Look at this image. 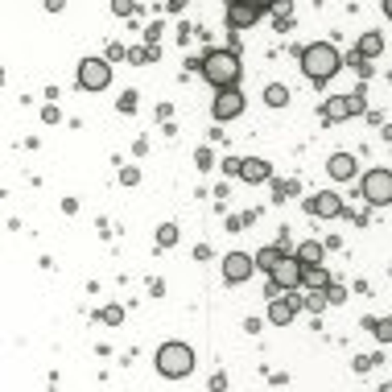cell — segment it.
Returning <instances> with one entry per match:
<instances>
[{
    "mask_svg": "<svg viewBox=\"0 0 392 392\" xmlns=\"http://www.w3.org/2000/svg\"><path fill=\"white\" fill-rule=\"evenodd\" d=\"M194 359H198V355H194L190 343H161L153 363H157V372H161L166 380H182V376L194 372Z\"/></svg>",
    "mask_w": 392,
    "mask_h": 392,
    "instance_id": "3957f363",
    "label": "cell"
},
{
    "mask_svg": "<svg viewBox=\"0 0 392 392\" xmlns=\"http://www.w3.org/2000/svg\"><path fill=\"white\" fill-rule=\"evenodd\" d=\"M347 66H355V71H359V75H363V79H368V75H372V62H368V58H363V54H359V50H351V54H347Z\"/></svg>",
    "mask_w": 392,
    "mask_h": 392,
    "instance_id": "603a6c76",
    "label": "cell"
},
{
    "mask_svg": "<svg viewBox=\"0 0 392 392\" xmlns=\"http://www.w3.org/2000/svg\"><path fill=\"white\" fill-rule=\"evenodd\" d=\"M305 215L335 219V215H343V203H339V194H331V190H322V194H310V198H305Z\"/></svg>",
    "mask_w": 392,
    "mask_h": 392,
    "instance_id": "30bf717a",
    "label": "cell"
},
{
    "mask_svg": "<svg viewBox=\"0 0 392 392\" xmlns=\"http://www.w3.org/2000/svg\"><path fill=\"white\" fill-rule=\"evenodd\" d=\"M305 305V298H293V293H285V298H277V302H268V322L273 326H289L293 318H298V310Z\"/></svg>",
    "mask_w": 392,
    "mask_h": 392,
    "instance_id": "ba28073f",
    "label": "cell"
},
{
    "mask_svg": "<svg viewBox=\"0 0 392 392\" xmlns=\"http://www.w3.org/2000/svg\"><path fill=\"white\" fill-rule=\"evenodd\" d=\"M351 108H355V116H359V112H368V99H363V87H355V91H351Z\"/></svg>",
    "mask_w": 392,
    "mask_h": 392,
    "instance_id": "d4e9b609",
    "label": "cell"
},
{
    "mask_svg": "<svg viewBox=\"0 0 392 392\" xmlns=\"http://www.w3.org/2000/svg\"><path fill=\"white\" fill-rule=\"evenodd\" d=\"M136 108V91H124V99H120V112H132Z\"/></svg>",
    "mask_w": 392,
    "mask_h": 392,
    "instance_id": "f1b7e54d",
    "label": "cell"
},
{
    "mask_svg": "<svg viewBox=\"0 0 392 392\" xmlns=\"http://www.w3.org/2000/svg\"><path fill=\"white\" fill-rule=\"evenodd\" d=\"M285 256H289V252H285L281 244H268V248H261V252H256V268H264V273H273V268H277V264L285 261Z\"/></svg>",
    "mask_w": 392,
    "mask_h": 392,
    "instance_id": "2e32d148",
    "label": "cell"
},
{
    "mask_svg": "<svg viewBox=\"0 0 392 392\" xmlns=\"http://www.w3.org/2000/svg\"><path fill=\"white\" fill-rule=\"evenodd\" d=\"M343 298H347V289H339V285L326 289V302H343Z\"/></svg>",
    "mask_w": 392,
    "mask_h": 392,
    "instance_id": "f546056e",
    "label": "cell"
},
{
    "mask_svg": "<svg viewBox=\"0 0 392 392\" xmlns=\"http://www.w3.org/2000/svg\"><path fill=\"white\" fill-rule=\"evenodd\" d=\"M153 54H157L153 45H136V50H129V58H132V62H136V66H145V62H149Z\"/></svg>",
    "mask_w": 392,
    "mask_h": 392,
    "instance_id": "cb8c5ba5",
    "label": "cell"
},
{
    "mask_svg": "<svg viewBox=\"0 0 392 392\" xmlns=\"http://www.w3.org/2000/svg\"><path fill=\"white\" fill-rule=\"evenodd\" d=\"M302 285H310V289H331V273L322 268V264H314V268H305V277H302Z\"/></svg>",
    "mask_w": 392,
    "mask_h": 392,
    "instance_id": "e0dca14e",
    "label": "cell"
},
{
    "mask_svg": "<svg viewBox=\"0 0 392 392\" xmlns=\"http://www.w3.org/2000/svg\"><path fill=\"white\" fill-rule=\"evenodd\" d=\"M157 244H161V248H174V244H177V227H174V223H161V227H157Z\"/></svg>",
    "mask_w": 392,
    "mask_h": 392,
    "instance_id": "7402d4cb",
    "label": "cell"
},
{
    "mask_svg": "<svg viewBox=\"0 0 392 392\" xmlns=\"http://www.w3.org/2000/svg\"><path fill=\"white\" fill-rule=\"evenodd\" d=\"M343 62H347V58H343L331 42H310L302 50V75L310 83H331V79L339 75Z\"/></svg>",
    "mask_w": 392,
    "mask_h": 392,
    "instance_id": "6da1fadb",
    "label": "cell"
},
{
    "mask_svg": "<svg viewBox=\"0 0 392 392\" xmlns=\"http://www.w3.org/2000/svg\"><path fill=\"white\" fill-rule=\"evenodd\" d=\"M256 17H261L256 4H244V0H231L227 4V25L231 29H248V25H256Z\"/></svg>",
    "mask_w": 392,
    "mask_h": 392,
    "instance_id": "8fae6325",
    "label": "cell"
},
{
    "mask_svg": "<svg viewBox=\"0 0 392 392\" xmlns=\"http://www.w3.org/2000/svg\"><path fill=\"white\" fill-rule=\"evenodd\" d=\"M355 50H359L363 58H376V54L384 50V38H380V34H363V38H359V45H355Z\"/></svg>",
    "mask_w": 392,
    "mask_h": 392,
    "instance_id": "ac0fdd59",
    "label": "cell"
},
{
    "mask_svg": "<svg viewBox=\"0 0 392 392\" xmlns=\"http://www.w3.org/2000/svg\"><path fill=\"white\" fill-rule=\"evenodd\" d=\"M302 277H305V268H302V261L289 252L285 261L277 264L273 273H268V285H264V298L268 302H277V298H285V293H293L298 285H302Z\"/></svg>",
    "mask_w": 392,
    "mask_h": 392,
    "instance_id": "277c9868",
    "label": "cell"
},
{
    "mask_svg": "<svg viewBox=\"0 0 392 392\" xmlns=\"http://www.w3.org/2000/svg\"><path fill=\"white\" fill-rule=\"evenodd\" d=\"M256 273V256H248V252H227L223 256V281L227 285H240V281H248Z\"/></svg>",
    "mask_w": 392,
    "mask_h": 392,
    "instance_id": "52a82bcc",
    "label": "cell"
},
{
    "mask_svg": "<svg viewBox=\"0 0 392 392\" xmlns=\"http://www.w3.org/2000/svg\"><path fill=\"white\" fill-rule=\"evenodd\" d=\"M240 177H244V182H268V177H273V166H268V161H261V157H244V170H240Z\"/></svg>",
    "mask_w": 392,
    "mask_h": 392,
    "instance_id": "5bb4252c",
    "label": "cell"
},
{
    "mask_svg": "<svg viewBox=\"0 0 392 392\" xmlns=\"http://www.w3.org/2000/svg\"><path fill=\"white\" fill-rule=\"evenodd\" d=\"M363 326H372V335H376L380 343H392V318H368Z\"/></svg>",
    "mask_w": 392,
    "mask_h": 392,
    "instance_id": "ffe728a7",
    "label": "cell"
},
{
    "mask_svg": "<svg viewBox=\"0 0 392 392\" xmlns=\"http://www.w3.org/2000/svg\"><path fill=\"white\" fill-rule=\"evenodd\" d=\"M289 194H298V182H293V177H289V182H285V177H277V182H273V198H277V203H285Z\"/></svg>",
    "mask_w": 392,
    "mask_h": 392,
    "instance_id": "44dd1931",
    "label": "cell"
},
{
    "mask_svg": "<svg viewBox=\"0 0 392 392\" xmlns=\"http://www.w3.org/2000/svg\"><path fill=\"white\" fill-rule=\"evenodd\" d=\"M355 116V108H351V95H335V99H326L322 103V120L326 124H335V120H347Z\"/></svg>",
    "mask_w": 392,
    "mask_h": 392,
    "instance_id": "7c38bea8",
    "label": "cell"
},
{
    "mask_svg": "<svg viewBox=\"0 0 392 392\" xmlns=\"http://www.w3.org/2000/svg\"><path fill=\"white\" fill-rule=\"evenodd\" d=\"M264 103H268V108H285V103H289V87H285V83L264 87Z\"/></svg>",
    "mask_w": 392,
    "mask_h": 392,
    "instance_id": "d6986e66",
    "label": "cell"
},
{
    "mask_svg": "<svg viewBox=\"0 0 392 392\" xmlns=\"http://www.w3.org/2000/svg\"><path fill=\"white\" fill-rule=\"evenodd\" d=\"M384 136H389V140H392V129H384Z\"/></svg>",
    "mask_w": 392,
    "mask_h": 392,
    "instance_id": "836d02e7",
    "label": "cell"
},
{
    "mask_svg": "<svg viewBox=\"0 0 392 392\" xmlns=\"http://www.w3.org/2000/svg\"><path fill=\"white\" fill-rule=\"evenodd\" d=\"M244 112V95L240 91H219L215 103H211V116H215L219 124H227V120H235Z\"/></svg>",
    "mask_w": 392,
    "mask_h": 392,
    "instance_id": "9c48e42d",
    "label": "cell"
},
{
    "mask_svg": "<svg viewBox=\"0 0 392 392\" xmlns=\"http://www.w3.org/2000/svg\"><path fill=\"white\" fill-rule=\"evenodd\" d=\"M359 194L368 198V207H389L392 203V174L389 170H368L359 177Z\"/></svg>",
    "mask_w": 392,
    "mask_h": 392,
    "instance_id": "5b68a950",
    "label": "cell"
},
{
    "mask_svg": "<svg viewBox=\"0 0 392 392\" xmlns=\"http://www.w3.org/2000/svg\"><path fill=\"white\" fill-rule=\"evenodd\" d=\"M384 17L392 21V0H384Z\"/></svg>",
    "mask_w": 392,
    "mask_h": 392,
    "instance_id": "d6a6232c",
    "label": "cell"
},
{
    "mask_svg": "<svg viewBox=\"0 0 392 392\" xmlns=\"http://www.w3.org/2000/svg\"><path fill=\"white\" fill-rule=\"evenodd\" d=\"M389 277H392V268H389Z\"/></svg>",
    "mask_w": 392,
    "mask_h": 392,
    "instance_id": "d590c367",
    "label": "cell"
},
{
    "mask_svg": "<svg viewBox=\"0 0 392 392\" xmlns=\"http://www.w3.org/2000/svg\"><path fill=\"white\" fill-rule=\"evenodd\" d=\"M380 392H392V384H384V389H380Z\"/></svg>",
    "mask_w": 392,
    "mask_h": 392,
    "instance_id": "e575fe53",
    "label": "cell"
},
{
    "mask_svg": "<svg viewBox=\"0 0 392 392\" xmlns=\"http://www.w3.org/2000/svg\"><path fill=\"white\" fill-rule=\"evenodd\" d=\"M380 363V355H359L355 359V372H368V368H376Z\"/></svg>",
    "mask_w": 392,
    "mask_h": 392,
    "instance_id": "4316f807",
    "label": "cell"
},
{
    "mask_svg": "<svg viewBox=\"0 0 392 392\" xmlns=\"http://www.w3.org/2000/svg\"><path fill=\"white\" fill-rule=\"evenodd\" d=\"M289 25H293V13H277V34H289Z\"/></svg>",
    "mask_w": 392,
    "mask_h": 392,
    "instance_id": "83f0119b",
    "label": "cell"
},
{
    "mask_svg": "<svg viewBox=\"0 0 392 392\" xmlns=\"http://www.w3.org/2000/svg\"><path fill=\"white\" fill-rule=\"evenodd\" d=\"M112 13H116V17H129V13H132V4H124V0H116V4H112Z\"/></svg>",
    "mask_w": 392,
    "mask_h": 392,
    "instance_id": "4dcf8cb0",
    "label": "cell"
},
{
    "mask_svg": "<svg viewBox=\"0 0 392 392\" xmlns=\"http://www.w3.org/2000/svg\"><path fill=\"white\" fill-rule=\"evenodd\" d=\"M120 177H124V182H129V186H132V182H136V177H140V174H136V166H129V170H120Z\"/></svg>",
    "mask_w": 392,
    "mask_h": 392,
    "instance_id": "1f68e13d",
    "label": "cell"
},
{
    "mask_svg": "<svg viewBox=\"0 0 392 392\" xmlns=\"http://www.w3.org/2000/svg\"><path fill=\"white\" fill-rule=\"evenodd\" d=\"M198 71H203V79L211 83L215 91H235L240 83V58H235V50H207L203 54V62H198Z\"/></svg>",
    "mask_w": 392,
    "mask_h": 392,
    "instance_id": "7a4b0ae2",
    "label": "cell"
},
{
    "mask_svg": "<svg viewBox=\"0 0 392 392\" xmlns=\"http://www.w3.org/2000/svg\"><path fill=\"white\" fill-rule=\"evenodd\" d=\"M326 174L335 177V182H347V177H355V157H351V153H335V157L326 161Z\"/></svg>",
    "mask_w": 392,
    "mask_h": 392,
    "instance_id": "4fadbf2b",
    "label": "cell"
},
{
    "mask_svg": "<svg viewBox=\"0 0 392 392\" xmlns=\"http://www.w3.org/2000/svg\"><path fill=\"white\" fill-rule=\"evenodd\" d=\"M112 83V66L103 58H83L79 62V87L83 91H103Z\"/></svg>",
    "mask_w": 392,
    "mask_h": 392,
    "instance_id": "8992f818",
    "label": "cell"
},
{
    "mask_svg": "<svg viewBox=\"0 0 392 392\" xmlns=\"http://www.w3.org/2000/svg\"><path fill=\"white\" fill-rule=\"evenodd\" d=\"M322 305H326V293H310L305 298V310H314V314H322Z\"/></svg>",
    "mask_w": 392,
    "mask_h": 392,
    "instance_id": "484cf974",
    "label": "cell"
},
{
    "mask_svg": "<svg viewBox=\"0 0 392 392\" xmlns=\"http://www.w3.org/2000/svg\"><path fill=\"white\" fill-rule=\"evenodd\" d=\"M293 256L302 261V268H314V264H322V244L318 240H305V244L293 248Z\"/></svg>",
    "mask_w": 392,
    "mask_h": 392,
    "instance_id": "9a60e30c",
    "label": "cell"
}]
</instances>
